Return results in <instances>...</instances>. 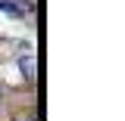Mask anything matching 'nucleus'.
I'll use <instances>...</instances> for the list:
<instances>
[{
	"label": "nucleus",
	"instance_id": "obj_1",
	"mask_svg": "<svg viewBox=\"0 0 125 121\" xmlns=\"http://www.w3.org/2000/svg\"><path fill=\"white\" fill-rule=\"evenodd\" d=\"M19 72L28 78V81H38V56L34 53H22L19 56Z\"/></svg>",
	"mask_w": 125,
	"mask_h": 121
}]
</instances>
